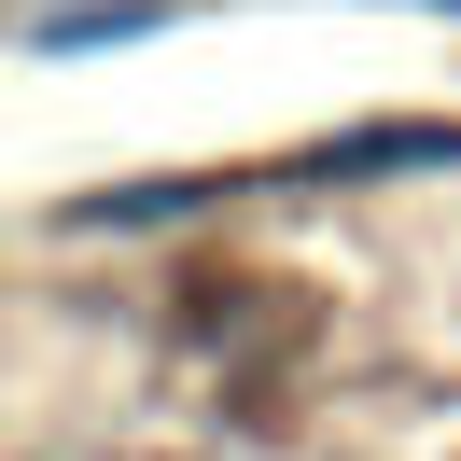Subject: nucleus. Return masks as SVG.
Returning <instances> with one entry per match:
<instances>
[{
  "label": "nucleus",
  "mask_w": 461,
  "mask_h": 461,
  "mask_svg": "<svg viewBox=\"0 0 461 461\" xmlns=\"http://www.w3.org/2000/svg\"><path fill=\"white\" fill-rule=\"evenodd\" d=\"M154 0H98V14H29V42H140Z\"/></svg>",
  "instance_id": "nucleus-1"
}]
</instances>
